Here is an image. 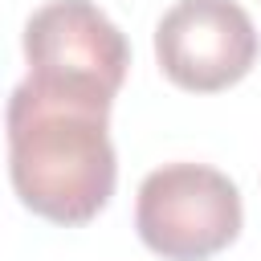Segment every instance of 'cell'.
<instances>
[{
	"label": "cell",
	"mask_w": 261,
	"mask_h": 261,
	"mask_svg": "<svg viewBox=\"0 0 261 261\" xmlns=\"http://www.w3.org/2000/svg\"><path fill=\"white\" fill-rule=\"evenodd\" d=\"M110 110L57 98L20 82L8 98V179L16 200L41 220L90 224L114 196L118 159L106 126Z\"/></svg>",
	"instance_id": "6da1fadb"
},
{
	"label": "cell",
	"mask_w": 261,
	"mask_h": 261,
	"mask_svg": "<svg viewBox=\"0 0 261 261\" xmlns=\"http://www.w3.org/2000/svg\"><path fill=\"white\" fill-rule=\"evenodd\" d=\"M24 61L29 86L110 110L130 69V45L94 0H49L24 20Z\"/></svg>",
	"instance_id": "7a4b0ae2"
},
{
	"label": "cell",
	"mask_w": 261,
	"mask_h": 261,
	"mask_svg": "<svg viewBox=\"0 0 261 261\" xmlns=\"http://www.w3.org/2000/svg\"><path fill=\"white\" fill-rule=\"evenodd\" d=\"M237 184L208 163H163L139 184L135 228L163 261H208L241 237Z\"/></svg>",
	"instance_id": "3957f363"
},
{
	"label": "cell",
	"mask_w": 261,
	"mask_h": 261,
	"mask_svg": "<svg viewBox=\"0 0 261 261\" xmlns=\"http://www.w3.org/2000/svg\"><path fill=\"white\" fill-rule=\"evenodd\" d=\"M155 61L188 94H220L257 61L253 16L237 0H175L155 24Z\"/></svg>",
	"instance_id": "277c9868"
}]
</instances>
